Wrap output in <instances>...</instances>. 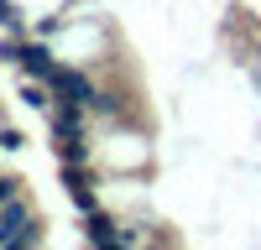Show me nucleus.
Listing matches in <instances>:
<instances>
[{"mask_svg":"<svg viewBox=\"0 0 261 250\" xmlns=\"http://www.w3.org/2000/svg\"><path fill=\"white\" fill-rule=\"evenodd\" d=\"M58 157L84 167V162H89V141H84V136H58Z\"/></svg>","mask_w":261,"mask_h":250,"instance_id":"obj_5","label":"nucleus"},{"mask_svg":"<svg viewBox=\"0 0 261 250\" xmlns=\"http://www.w3.org/2000/svg\"><path fill=\"white\" fill-rule=\"evenodd\" d=\"M11 198H21V182L16 177H0V203H11Z\"/></svg>","mask_w":261,"mask_h":250,"instance_id":"obj_7","label":"nucleus"},{"mask_svg":"<svg viewBox=\"0 0 261 250\" xmlns=\"http://www.w3.org/2000/svg\"><path fill=\"white\" fill-rule=\"evenodd\" d=\"M42 240V229H37V214H32V203H0V245H11V250H27Z\"/></svg>","mask_w":261,"mask_h":250,"instance_id":"obj_1","label":"nucleus"},{"mask_svg":"<svg viewBox=\"0 0 261 250\" xmlns=\"http://www.w3.org/2000/svg\"><path fill=\"white\" fill-rule=\"evenodd\" d=\"M11 63H16V68L27 73V78H42V83H47V78L58 73V63H53V52L42 47V42H16V52H11Z\"/></svg>","mask_w":261,"mask_h":250,"instance_id":"obj_3","label":"nucleus"},{"mask_svg":"<svg viewBox=\"0 0 261 250\" xmlns=\"http://www.w3.org/2000/svg\"><path fill=\"white\" fill-rule=\"evenodd\" d=\"M84 235H89L94 245H120V224H115L110 214H99V208H94V214H84Z\"/></svg>","mask_w":261,"mask_h":250,"instance_id":"obj_4","label":"nucleus"},{"mask_svg":"<svg viewBox=\"0 0 261 250\" xmlns=\"http://www.w3.org/2000/svg\"><path fill=\"white\" fill-rule=\"evenodd\" d=\"M63 193L73 198V208H79V214H94V208H99V198H94V182H73V188H63Z\"/></svg>","mask_w":261,"mask_h":250,"instance_id":"obj_6","label":"nucleus"},{"mask_svg":"<svg viewBox=\"0 0 261 250\" xmlns=\"http://www.w3.org/2000/svg\"><path fill=\"white\" fill-rule=\"evenodd\" d=\"M0 151H21V131H0Z\"/></svg>","mask_w":261,"mask_h":250,"instance_id":"obj_8","label":"nucleus"},{"mask_svg":"<svg viewBox=\"0 0 261 250\" xmlns=\"http://www.w3.org/2000/svg\"><path fill=\"white\" fill-rule=\"evenodd\" d=\"M47 83H53V94H58V99L84 104V110H89V104H94V94H99V83H94L89 73H84V68H58Z\"/></svg>","mask_w":261,"mask_h":250,"instance_id":"obj_2","label":"nucleus"}]
</instances>
